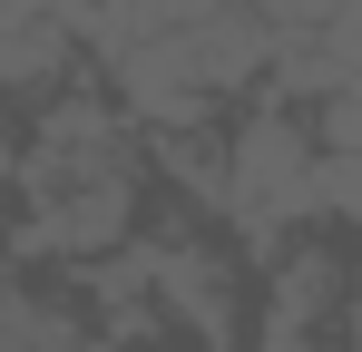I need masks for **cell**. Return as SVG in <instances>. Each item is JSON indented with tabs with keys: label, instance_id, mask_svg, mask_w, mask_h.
<instances>
[{
	"label": "cell",
	"instance_id": "7a4b0ae2",
	"mask_svg": "<svg viewBox=\"0 0 362 352\" xmlns=\"http://www.w3.org/2000/svg\"><path fill=\"white\" fill-rule=\"evenodd\" d=\"M0 274H10V225H0Z\"/></svg>",
	"mask_w": 362,
	"mask_h": 352
},
{
	"label": "cell",
	"instance_id": "6da1fadb",
	"mask_svg": "<svg viewBox=\"0 0 362 352\" xmlns=\"http://www.w3.org/2000/svg\"><path fill=\"white\" fill-rule=\"evenodd\" d=\"M343 293H353V264H343L333 245H294V254L274 264V313H264V333H323V323L343 313Z\"/></svg>",
	"mask_w": 362,
	"mask_h": 352
}]
</instances>
